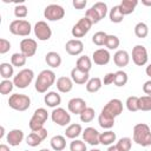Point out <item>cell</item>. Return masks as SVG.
Here are the masks:
<instances>
[{"instance_id": "1", "label": "cell", "mask_w": 151, "mask_h": 151, "mask_svg": "<svg viewBox=\"0 0 151 151\" xmlns=\"http://www.w3.org/2000/svg\"><path fill=\"white\" fill-rule=\"evenodd\" d=\"M132 139L136 144L147 147L151 146V129L145 123H138L133 126Z\"/></svg>"}, {"instance_id": "2", "label": "cell", "mask_w": 151, "mask_h": 151, "mask_svg": "<svg viewBox=\"0 0 151 151\" xmlns=\"http://www.w3.org/2000/svg\"><path fill=\"white\" fill-rule=\"evenodd\" d=\"M55 81H57L55 73L52 70H42L35 79L34 83L35 91L39 93H47V90L52 85H54Z\"/></svg>"}, {"instance_id": "3", "label": "cell", "mask_w": 151, "mask_h": 151, "mask_svg": "<svg viewBox=\"0 0 151 151\" xmlns=\"http://www.w3.org/2000/svg\"><path fill=\"white\" fill-rule=\"evenodd\" d=\"M106 14H107V5L101 1L96 2L85 12V17L90 19L92 24H98L101 19L106 17Z\"/></svg>"}, {"instance_id": "4", "label": "cell", "mask_w": 151, "mask_h": 151, "mask_svg": "<svg viewBox=\"0 0 151 151\" xmlns=\"http://www.w3.org/2000/svg\"><path fill=\"white\" fill-rule=\"evenodd\" d=\"M8 106L15 111H26L27 109H29L31 106V98L27 94H22V93H13L9 96L8 100Z\"/></svg>"}, {"instance_id": "5", "label": "cell", "mask_w": 151, "mask_h": 151, "mask_svg": "<svg viewBox=\"0 0 151 151\" xmlns=\"http://www.w3.org/2000/svg\"><path fill=\"white\" fill-rule=\"evenodd\" d=\"M9 32L14 35L28 37L32 32L31 22L25 19H15L9 24Z\"/></svg>"}, {"instance_id": "6", "label": "cell", "mask_w": 151, "mask_h": 151, "mask_svg": "<svg viewBox=\"0 0 151 151\" xmlns=\"http://www.w3.org/2000/svg\"><path fill=\"white\" fill-rule=\"evenodd\" d=\"M48 119V112L46 109L44 107H38L34 112L33 116L29 119V129L31 131H38L40 129L44 127V124L46 123V120Z\"/></svg>"}, {"instance_id": "7", "label": "cell", "mask_w": 151, "mask_h": 151, "mask_svg": "<svg viewBox=\"0 0 151 151\" xmlns=\"http://www.w3.org/2000/svg\"><path fill=\"white\" fill-rule=\"evenodd\" d=\"M34 79V72L31 68H22L13 77V84L18 88H26Z\"/></svg>"}, {"instance_id": "8", "label": "cell", "mask_w": 151, "mask_h": 151, "mask_svg": "<svg viewBox=\"0 0 151 151\" xmlns=\"http://www.w3.org/2000/svg\"><path fill=\"white\" fill-rule=\"evenodd\" d=\"M92 25H93V24L90 21V19H87L86 17H84V18L79 19V20L73 25V27H72V29H71V34H72L76 39L83 38L84 35H86V34L88 33V31L91 29Z\"/></svg>"}, {"instance_id": "9", "label": "cell", "mask_w": 151, "mask_h": 151, "mask_svg": "<svg viewBox=\"0 0 151 151\" xmlns=\"http://www.w3.org/2000/svg\"><path fill=\"white\" fill-rule=\"evenodd\" d=\"M44 17L48 21H59L65 17V9L63 6L57 4H51L45 7Z\"/></svg>"}, {"instance_id": "10", "label": "cell", "mask_w": 151, "mask_h": 151, "mask_svg": "<svg viewBox=\"0 0 151 151\" xmlns=\"http://www.w3.org/2000/svg\"><path fill=\"white\" fill-rule=\"evenodd\" d=\"M33 32H34L35 38L40 41H47L52 37V29L48 26V24L44 20L35 22V25L33 27Z\"/></svg>"}, {"instance_id": "11", "label": "cell", "mask_w": 151, "mask_h": 151, "mask_svg": "<svg viewBox=\"0 0 151 151\" xmlns=\"http://www.w3.org/2000/svg\"><path fill=\"white\" fill-rule=\"evenodd\" d=\"M51 119L59 126H68L71 123V114L63 107H55L51 112Z\"/></svg>"}, {"instance_id": "12", "label": "cell", "mask_w": 151, "mask_h": 151, "mask_svg": "<svg viewBox=\"0 0 151 151\" xmlns=\"http://www.w3.org/2000/svg\"><path fill=\"white\" fill-rule=\"evenodd\" d=\"M101 112L116 119V117L120 116V113L123 112V103H122V100L118 99V98H113V99L109 100L105 104V106L103 107Z\"/></svg>"}, {"instance_id": "13", "label": "cell", "mask_w": 151, "mask_h": 151, "mask_svg": "<svg viewBox=\"0 0 151 151\" xmlns=\"http://www.w3.org/2000/svg\"><path fill=\"white\" fill-rule=\"evenodd\" d=\"M131 55H132V61L137 66H144V65H146V63L149 60L146 47L143 46V45H136L132 48V54Z\"/></svg>"}, {"instance_id": "14", "label": "cell", "mask_w": 151, "mask_h": 151, "mask_svg": "<svg viewBox=\"0 0 151 151\" xmlns=\"http://www.w3.org/2000/svg\"><path fill=\"white\" fill-rule=\"evenodd\" d=\"M38 50V44L34 39L32 38H24L20 41V52L26 57V58H31L35 54Z\"/></svg>"}, {"instance_id": "15", "label": "cell", "mask_w": 151, "mask_h": 151, "mask_svg": "<svg viewBox=\"0 0 151 151\" xmlns=\"http://www.w3.org/2000/svg\"><path fill=\"white\" fill-rule=\"evenodd\" d=\"M111 60V55L109 50L106 48H98L92 53V61L98 66L107 65Z\"/></svg>"}, {"instance_id": "16", "label": "cell", "mask_w": 151, "mask_h": 151, "mask_svg": "<svg viewBox=\"0 0 151 151\" xmlns=\"http://www.w3.org/2000/svg\"><path fill=\"white\" fill-rule=\"evenodd\" d=\"M81 136H83V140H84L85 143L92 145V146H96V145L100 144V142H99L100 133H99L98 130H96L94 127H91V126L86 127L85 130H83Z\"/></svg>"}, {"instance_id": "17", "label": "cell", "mask_w": 151, "mask_h": 151, "mask_svg": "<svg viewBox=\"0 0 151 151\" xmlns=\"http://www.w3.org/2000/svg\"><path fill=\"white\" fill-rule=\"evenodd\" d=\"M65 50L70 55H79L84 51V44L80 39H70L65 44Z\"/></svg>"}, {"instance_id": "18", "label": "cell", "mask_w": 151, "mask_h": 151, "mask_svg": "<svg viewBox=\"0 0 151 151\" xmlns=\"http://www.w3.org/2000/svg\"><path fill=\"white\" fill-rule=\"evenodd\" d=\"M87 107L86 105V101L83 99V98H79V97H76V98H72L68 100L67 103V109L71 113L73 114H80Z\"/></svg>"}, {"instance_id": "19", "label": "cell", "mask_w": 151, "mask_h": 151, "mask_svg": "<svg viewBox=\"0 0 151 151\" xmlns=\"http://www.w3.org/2000/svg\"><path fill=\"white\" fill-rule=\"evenodd\" d=\"M25 138V134H24V131L20 130V129H13L11 130L7 136H6V142L11 145V146H18L21 144V142L24 140Z\"/></svg>"}, {"instance_id": "20", "label": "cell", "mask_w": 151, "mask_h": 151, "mask_svg": "<svg viewBox=\"0 0 151 151\" xmlns=\"http://www.w3.org/2000/svg\"><path fill=\"white\" fill-rule=\"evenodd\" d=\"M73 80L71 79V77H66V76H63V77H59L55 81V86H57V90L61 93H68L72 91L73 88Z\"/></svg>"}, {"instance_id": "21", "label": "cell", "mask_w": 151, "mask_h": 151, "mask_svg": "<svg viewBox=\"0 0 151 151\" xmlns=\"http://www.w3.org/2000/svg\"><path fill=\"white\" fill-rule=\"evenodd\" d=\"M113 63L119 68H123V67L127 66L129 63H130V54H129V52L125 51V50H118L113 54Z\"/></svg>"}, {"instance_id": "22", "label": "cell", "mask_w": 151, "mask_h": 151, "mask_svg": "<svg viewBox=\"0 0 151 151\" xmlns=\"http://www.w3.org/2000/svg\"><path fill=\"white\" fill-rule=\"evenodd\" d=\"M71 79L73 80V83L78 85H84V84L86 85V83L90 80V74L77 67H73L71 70Z\"/></svg>"}, {"instance_id": "23", "label": "cell", "mask_w": 151, "mask_h": 151, "mask_svg": "<svg viewBox=\"0 0 151 151\" xmlns=\"http://www.w3.org/2000/svg\"><path fill=\"white\" fill-rule=\"evenodd\" d=\"M44 101L48 107L55 109V107H59V105L61 104V97L58 92L50 91L44 96Z\"/></svg>"}, {"instance_id": "24", "label": "cell", "mask_w": 151, "mask_h": 151, "mask_svg": "<svg viewBox=\"0 0 151 151\" xmlns=\"http://www.w3.org/2000/svg\"><path fill=\"white\" fill-rule=\"evenodd\" d=\"M45 61L46 64L52 67V68H58L60 65H61V57L58 52H54V51H51V52H47L46 55H45Z\"/></svg>"}, {"instance_id": "25", "label": "cell", "mask_w": 151, "mask_h": 151, "mask_svg": "<svg viewBox=\"0 0 151 151\" xmlns=\"http://www.w3.org/2000/svg\"><path fill=\"white\" fill-rule=\"evenodd\" d=\"M81 133H83V127H81V125L78 124V123H72V124H70V125L66 127L65 137L73 140V139H77Z\"/></svg>"}, {"instance_id": "26", "label": "cell", "mask_w": 151, "mask_h": 151, "mask_svg": "<svg viewBox=\"0 0 151 151\" xmlns=\"http://www.w3.org/2000/svg\"><path fill=\"white\" fill-rule=\"evenodd\" d=\"M137 5H138L137 0H122L119 4V8L124 15H129V14L133 13Z\"/></svg>"}, {"instance_id": "27", "label": "cell", "mask_w": 151, "mask_h": 151, "mask_svg": "<svg viewBox=\"0 0 151 151\" xmlns=\"http://www.w3.org/2000/svg\"><path fill=\"white\" fill-rule=\"evenodd\" d=\"M117 139V136L113 131L111 130H106L104 132L100 133V137H99V142L101 145H105V146H110V145H113V143L116 142Z\"/></svg>"}, {"instance_id": "28", "label": "cell", "mask_w": 151, "mask_h": 151, "mask_svg": "<svg viewBox=\"0 0 151 151\" xmlns=\"http://www.w3.org/2000/svg\"><path fill=\"white\" fill-rule=\"evenodd\" d=\"M76 67L84 71V72H90L91 68H92V59L87 55H81L77 59V63H76Z\"/></svg>"}, {"instance_id": "29", "label": "cell", "mask_w": 151, "mask_h": 151, "mask_svg": "<svg viewBox=\"0 0 151 151\" xmlns=\"http://www.w3.org/2000/svg\"><path fill=\"white\" fill-rule=\"evenodd\" d=\"M50 144L54 151H63L66 147V138L64 136H60V134L53 136L50 140Z\"/></svg>"}, {"instance_id": "30", "label": "cell", "mask_w": 151, "mask_h": 151, "mask_svg": "<svg viewBox=\"0 0 151 151\" xmlns=\"http://www.w3.org/2000/svg\"><path fill=\"white\" fill-rule=\"evenodd\" d=\"M98 124L100 127L105 129V130H111L114 125V118L100 112L99 116H98Z\"/></svg>"}, {"instance_id": "31", "label": "cell", "mask_w": 151, "mask_h": 151, "mask_svg": "<svg viewBox=\"0 0 151 151\" xmlns=\"http://www.w3.org/2000/svg\"><path fill=\"white\" fill-rule=\"evenodd\" d=\"M103 86V80L99 77H93L90 78V80L86 83V91L90 93H96L98 92Z\"/></svg>"}, {"instance_id": "32", "label": "cell", "mask_w": 151, "mask_h": 151, "mask_svg": "<svg viewBox=\"0 0 151 151\" xmlns=\"http://www.w3.org/2000/svg\"><path fill=\"white\" fill-rule=\"evenodd\" d=\"M124 17H125V15L122 13V11H120V8H119V5L113 6V7L110 9V12H109V18H110L111 22H113V24H119V22H122V21L124 20Z\"/></svg>"}, {"instance_id": "33", "label": "cell", "mask_w": 151, "mask_h": 151, "mask_svg": "<svg viewBox=\"0 0 151 151\" xmlns=\"http://www.w3.org/2000/svg\"><path fill=\"white\" fill-rule=\"evenodd\" d=\"M0 76L2 79H9L14 77V66L11 63L0 64Z\"/></svg>"}, {"instance_id": "34", "label": "cell", "mask_w": 151, "mask_h": 151, "mask_svg": "<svg viewBox=\"0 0 151 151\" xmlns=\"http://www.w3.org/2000/svg\"><path fill=\"white\" fill-rule=\"evenodd\" d=\"M114 74H116V77H114V83H113V84H114L117 87H123V86H125L126 83H127V80H129L127 73H126L125 71H123V70H119V71L114 72Z\"/></svg>"}, {"instance_id": "35", "label": "cell", "mask_w": 151, "mask_h": 151, "mask_svg": "<svg viewBox=\"0 0 151 151\" xmlns=\"http://www.w3.org/2000/svg\"><path fill=\"white\" fill-rule=\"evenodd\" d=\"M126 109L130 112H137L139 111V97L137 96H130L127 97L126 101H125Z\"/></svg>"}, {"instance_id": "36", "label": "cell", "mask_w": 151, "mask_h": 151, "mask_svg": "<svg viewBox=\"0 0 151 151\" xmlns=\"http://www.w3.org/2000/svg\"><path fill=\"white\" fill-rule=\"evenodd\" d=\"M134 34L139 39L146 38L147 34H149V27H147V25L145 22H142V21L138 22V24H136V26H134Z\"/></svg>"}, {"instance_id": "37", "label": "cell", "mask_w": 151, "mask_h": 151, "mask_svg": "<svg viewBox=\"0 0 151 151\" xmlns=\"http://www.w3.org/2000/svg\"><path fill=\"white\" fill-rule=\"evenodd\" d=\"M120 45V40L114 34H107L105 40V47L106 50H117Z\"/></svg>"}, {"instance_id": "38", "label": "cell", "mask_w": 151, "mask_h": 151, "mask_svg": "<svg viewBox=\"0 0 151 151\" xmlns=\"http://www.w3.org/2000/svg\"><path fill=\"white\" fill-rule=\"evenodd\" d=\"M26 60H27V58H26L21 52L13 53L12 57H11V64H12L14 67H22V66H25Z\"/></svg>"}, {"instance_id": "39", "label": "cell", "mask_w": 151, "mask_h": 151, "mask_svg": "<svg viewBox=\"0 0 151 151\" xmlns=\"http://www.w3.org/2000/svg\"><path fill=\"white\" fill-rule=\"evenodd\" d=\"M116 146L119 151H130L132 146V139L130 137H122L117 143Z\"/></svg>"}, {"instance_id": "40", "label": "cell", "mask_w": 151, "mask_h": 151, "mask_svg": "<svg viewBox=\"0 0 151 151\" xmlns=\"http://www.w3.org/2000/svg\"><path fill=\"white\" fill-rule=\"evenodd\" d=\"M94 114H96L94 109L87 106V107L79 114V118H80V120H81L83 123H90V122H92V120L94 119Z\"/></svg>"}, {"instance_id": "41", "label": "cell", "mask_w": 151, "mask_h": 151, "mask_svg": "<svg viewBox=\"0 0 151 151\" xmlns=\"http://www.w3.org/2000/svg\"><path fill=\"white\" fill-rule=\"evenodd\" d=\"M41 142H44L42 138H41L37 132H33V131L26 137V143H27V145H29V146H32V147H35V146L40 145Z\"/></svg>"}, {"instance_id": "42", "label": "cell", "mask_w": 151, "mask_h": 151, "mask_svg": "<svg viewBox=\"0 0 151 151\" xmlns=\"http://www.w3.org/2000/svg\"><path fill=\"white\" fill-rule=\"evenodd\" d=\"M13 87H14L13 80H9V79H4V80L0 83V93H1L2 96L9 94V93L13 91Z\"/></svg>"}, {"instance_id": "43", "label": "cell", "mask_w": 151, "mask_h": 151, "mask_svg": "<svg viewBox=\"0 0 151 151\" xmlns=\"http://www.w3.org/2000/svg\"><path fill=\"white\" fill-rule=\"evenodd\" d=\"M107 34L103 31H98L92 35V42L97 46H105V40H106Z\"/></svg>"}, {"instance_id": "44", "label": "cell", "mask_w": 151, "mask_h": 151, "mask_svg": "<svg viewBox=\"0 0 151 151\" xmlns=\"http://www.w3.org/2000/svg\"><path fill=\"white\" fill-rule=\"evenodd\" d=\"M139 111H151V96L139 97Z\"/></svg>"}, {"instance_id": "45", "label": "cell", "mask_w": 151, "mask_h": 151, "mask_svg": "<svg viewBox=\"0 0 151 151\" xmlns=\"http://www.w3.org/2000/svg\"><path fill=\"white\" fill-rule=\"evenodd\" d=\"M70 151H87L86 143L84 140L73 139L70 144Z\"/></svg>"}, {"instance_id": "46", "label": "cell", "mask_w": 151, "mask_h": 151, "mask_svg": "<svg viewBox=\"0 0 151 151\" xmlns=\"http://www.w3.org/2000/svg\"><path fill=\"white\" fill-rule=\"evenodd\" d=\"M27 14H28V8H27L26 5L21 4V5H17L14 7V15H15V18L24 19V18L27 17Z\"/></svg>"}, {"instance_id": "47", "label": "cell", "mask_w": 151, "mask_h": 151, "mask_svg": "<svg viewBox=\"0 0 151 151\" xmlns=\"http://www.w3.org/2000/svg\"><path fill=\"white\" fill-rule=\"evenodd\" d=\"M11 50V42L9 40L1 38L0 39V54H6Z\"/></svg>"}, {"instance_id": "48", "label": "cell", "mask_w": 151, "mask_h": 151, "mask_svg": "<svg viewBox=\"0 0 151 151\" xmlns=\"http://www.w3.org/2000/svg\"><path fill=\"white\" fill-rule=\"evenodd\" d=\"M114 77H116L114 72H109V73H106V74L104 76L103 84H104V85H111V84H113V83H114Z\"/></svg>"}, {"instance_id": "49", "label": "cell", "mask_w": 151, "mask_h": 151, "mask_svg": "<svg viewBox=\"0 0 151 151\" xmlns=\"http://www.w3.org/2000/svg\"><path fill=\"white\" fill-rule=\"evenodd\" d=\"M72 5L76 9H84L87 5V1L86 0H73L72 1Z\"/></svg>"}, {"instance_id": "50", "label": "cell", "mask_w": 151, "mask_h": 151, "mask_svg": "<svg viewBox=\"0 0 151 151\" xmlns=\"http://www.w3.org/2000/svg\"><path fill=\"white\" fill-rule=\"evenodd\" d=\"M143 92L146 94V96H151V79L150 80H146L143 85Z\"/></svg>"}, {"instance_id": "51", "label": "cell", "mask_w": 151, "mask_h": 151, "mask_svg": "<svg viewBox=\"0 0 151 151\" xmlns=\"http://www.w3.org/2000/svg\"><path fill=\"white\" fill-rule=\"evenodd\" d=\"M0 151H11L9 150V146L6 145V144H0Z\"/></svg>"}, {"instance_id": "52", "label": "cell", "mask_w": 151, "mask_h": 151, "mask_svg": "<svg viewBox=\"0 0 151 151\" xmlns=\"http://www.w3.org/2000/svg\"><path fill=\"white\" fill-rule=\"evenodd\" d=\"M145 73H146V76H149V77L151 78V64H149V65L146 66V68H145Z\"/></svg>"}, {"instance_id": "53", "label": "cell", "mask_w": 151, "mask_h": 151, "mask_svg": "<svg viewBox=\"0 0 151 151\" xmlns=\"http://www.w3.org/2000/svg\"><path fill=\"white\" fill-rule=\"evenodd\" d=\"M142 5H144L146 7H150L151 6V0H142Z\"/></svg>"}, {"instance_id": "54", "label": "cell", "mask_w": 151, "mask_h": 151, "mask_svg": "<svg viewBox=\"0 0 151 151\" xmlns=\"http://www.w3.org/2000/svg\"><path fill=\"white\" fill-rule=\"evenodd\" d=\"M107 151H119V150H118V147H117L116 144H114V145H110V146L107 147Z\"/></svg>"}, {"instance_id": "55", "label": "cell", "mask_w": 151, "mask_h": 151, "mask_svg": "<svg viewBox=\"0 0 151 151\" xmlns=\"http://www.w3.org/2000/svg\"><path fill=\"white\" fill-rule=\"evenodd\" d=\"M5 136V127L4 126H1V133H0V138H2Z\"/></svg>"}, {"instance_id": "56", "label": "cell", "mask_w": 151, "mask_h": 151, "mask_svg": "<svg viewBox=\"0 0 151 151\" xmlns=\"http://www.w3.org/2000/svg\"><path fill=\"white\" fill-rule=\"evenodd\" d=\"M39 151H51V150L47 149V147H44V149H41V150H39Z\"/></svg>"}, {"instance_id": "57", "label": "cell", "mask_w": 151, "mask_h": 151, "mask_svg": "<svg viewBox=\"0 0 151 151\" xmlns=\"http://www.w3.org/2000/svg\"><path fill=\"white\" fill-rule=\"evenodd\" d=\"M90 151H100V150H99V149H94V147H93V149H91Z\"/></svg>"}, {"instance_id": "58", "label": "cell", "mask_w": 151, "mask_h": 151, "mask_svg": "<svg viewBox=\"0 0 151 151\" xmlns=\"http://www.w3.org/2000/svg\"><path fill=\"white\" fill-rule=\"evenodd\" d=\"M25 151H28V150H25Z\"/></svg>"}]
</instances>
